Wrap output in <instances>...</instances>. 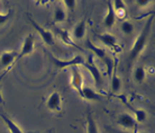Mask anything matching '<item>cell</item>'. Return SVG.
I'll use <instances>...</instances> for the list:
<instances>
[{
  "label": "cell",
  "instance_id": "cell-1",
  "mask_svg": "<svg viewBox=\"0 0 155 133\" xmlns=\"http://www.w3.org/2000/svg\"><path fill=\"white\" fill-rule=\"evenodd\" d=\"M153 22H154V15L152 14L150 17H148L147 22L145 23L143 29L140 33V35L137 36L135 43L130 49V52H129V63H132L134 60H136V58L142 53V52L145 50L146 47V44H147V39L148 36H150V33L152 31V25H153Z\"/></svg>",
  "mask_w": 155,
  "mask_h": 133
},
{
  "label": "cell",
  "instance_id": "cell-25",
  "mask_svg": "<svg viewBox=\"0 0 155 133\" xmlns=\"http://www.w3.org/2000/svg\"><path fill=\"white\" fill-rule=\"evenodd\" d=\"M63 5H64L69 10H74V8L77 6V1H75V0H64V1H63Z\"/></svg>",
  "mask_w": 155,
  "mask_h": 133
},
{
  "label": "cell",
  "instance_id": "cell-28",
  "mask_svg": "<svg viewBox=\"0 0 155 133\" xmlns=\"http://www.w3.org/2000/svg\"><path fill=\"white\" fill-rule=\"evenodd\" d=\"M117 133H124V132H120V131H116Z\"/></svg>",
  "mask_w": 155,
  "mask_h": 133
},
{
  "label": "cell",
  "instance_id": "cell-27",
  "mask_svg": "<svg viewBox=\"0 0 155 133\" xmlns=\"http://www.w3.org/2000/svg\"><path fill=\"white\" fill-rule=\"evenodd\" d=\"M0 104H4V97H2V93H1V89H0Z\"/></svg>",
  "mask_w": 155,
  "mask_h": 133
},
{
  "label": "cell",
  "instance_id": "cell-19",
  "mask_svg": "<svg viewBox=\"0 0 155 133\" xmlns=\"http://www.w3.org/2000/svg\"><path fill=\"white\" fill-rule=\"evenodd\" d=\"M127 106L129 107V110L133 111V113L135 115V120L137 123H143V122L146 121V118H147V114L144 110H137V108H134L132 106L127 104Z\"/></svg>",
  "mask_w": 155,
  "mask_h": 133
},
{
  "label": "cell",
  "instance_id": "cell-4",
  "mask_svg": "<svg viewBox=\"0 0 155 133\" xmlns=\"http://www.w3.org/2000/svg\"><path fill=\"white\" fill-rule=\"evenodd\" d=\"M29 22L31 23V26L35 28V31L38 33V35L41 36V39H43V42L50 46H53L54 45V37H53V34L51 33L50 31L45 29L44 27H42L41 25H38V23H36L35 20L29 19Z\"/></svg>",
  "mask_w": 155,
  "mask_h": 133
},
{
  "label": "cell",
  "instance_id": "cell-20",
  "mask_svg": "<svg viewBox=\"0 0 155 133\" xmlns=\"http://www.w3.org/2000/svg\"><path fill=\"white\" fill-rule=\"evenodd\" d=\"M146 78V71L145 68L142 66H137L135 70H134V80L138 84H143L144 80Z\"/></svg>",
  "mask_w": 155,
  "mask_h": 133
},
{
  "label": "cell",
  "instance_id": "cell-17",
  "mask_svg": "<svg viewBox=\"0 0 155 133\" xmlns=\"http://www.w3.org/2000/svg\"><path fill=\"white\" fill-rule=\"evenodd\" d=\"M53 18H54V23H63L66 18V12L61 6H56L54 9V14H53Z\"/></svg>",
  "mask_w": 155,
  "mask_h": 133
},
{
  "label": "cell",
  "instance_id": "cell-8",
  "mask_svg": "<svg viewBox=\"0 0 155 133\" xmlns=\"http://www.w3.org/2000/svg\"><path fill=\"white\" fill-rule=\"evenodd\" d=\"M46 106L47 108L52 112H58L61 110V106H62V98L61 95L58 91H54L48 96L46 101Z\"/></svg>",
  "mask_w": 155,
  "mask_h": 133
},
{
  "label": "cell",
  "instance_id": "cell-12",
  "mask_svg": "<svg viewBox=\"0 0 155 133\" xmlns=\"http://www.w3.org/2000/svg\"><path fill=\"white\" fill-rule=\"evenodd\" d=\"M85 46L89 49V51H91L93 54H96L99 58L100 60H104L107 56V52H106L105 49H102V47H99V46H96L92 42H90V41H87L85 42Z\"/></svg>",
  "mask_w": 155,
  "mask_h": 133
},
{
  "label": "cell",
  "instance_id": "cell-14",
  "mask_svg": "<svg viewBox=\"0 0 155 133\" xmlns=\"http://www.w3.org/2000/svg\"><path fill=\"white\" fill-rule=\"evenodd\" d=\"M0 118H2V121L5 122V124L7 126V129L9 130V132L10 133H24L21 131L19 126L16 124L15 122L12 121V118H9L7 115H4V114H0Z\"/></svg>",
  "mask_w": 155,
  "mask_h": 133
},
{
  "label": "cell",
  "instance_id": "cell-5",
  "mask_svg": "<svg viewBox=\"0 0 155 133\" xmlns=\"http://www.w3.org/2000/svg\"><path fill=\"white\" fill-rule=\"evenodd\" d=\"M117 124L126 130H136L137 128V122H136L135 118L132 116L129 113L120 114L117 118Z\"/></svg>",
  "mask_w": 155,
  "mask_h": 133
},
{
  "label": "cell",
  "instance_id": "cell-16",
  "mask_svg": "<svg viewBox=\"0 0 155 133\" xmlns=\"http://www.w3.org/2000/svg\"><path fill=\"white\" fill-rule=\"evenodd\" d=\"M110 86H111V91H113L114 94H118L121 89V80L120 78L117 76L115 72L111 74V77H110Z\"/></svg>",
  "mask_w": 155,
  "mask_h": 133
},
{
  "label": "cell",
  "instance_id": "cell-15",
  "mask_svg": "<svg viewBox=\"0 0 155 133\" xmlns=\"http://www.w3.org/2000/svg\"><path fill=\"white\" fill-rule=\"evenodd\" d=\"M72 35L74 39H83L85 35V22L81 20L74 26L73 31H72Z\"/></svg>",
  "mask_w": 155,
  "mask_h": 133
},
{
  "label": "cell",
  "instance_id": "cell-11",
  "mask_svg": "<svg viewBox=\"0 0 155 133\" xmlns=\"http://www.w3.org/2000/svg\"><path fill=\"white\" fill-rule=\"evenodd\" d=\"M98 39L100 41L101 43L106 45V46L110 47V49H115L117 47V37L114 36L113 34H109V33H104V34H99L97 35Z\"/></svg>",
  "mask_w": 155,
  "mask_h": 133
},
{
  "label": "cell",
  "instance_id": "cell-13",
  "mask_svg": "<svg viewBox=\"0 0 155 133\" xmlns=\"http://www.w3.org/2000/svg\"><path fill=\"white\" fill-rule=\"evenodd\" d=\"M81 97L87 99V101H100V96H99V94H97L92 88L87 87V86L82 87Z\"/></svg>",
  "mask_w": 155,
  "mask_h": 133
},
{
  "label": "cell",
  "instance_id": "cell-3",
  "mask_svg": "<svg viewBox=\"0 0 155 133\" xmlns=\"http://www.w3.org/2000/svg\"><path fill=\"white\" fill-rule=\"evenodd\" d=\"M83 66L89 70V72L91 73L93 78V81H94V85L97 87H100L102 85V78H101V74H100V71L98 69V66H96V63L93 61V55L90 54L87 60H84V63H83Z\"/></svg>",
  "mask_w": 155,
  "mask_h": 133
},
{
  "label": "cell",
  "instance_id": "cell-24",
  "mask_svg": "<svg viewBox=\"0 0 155 133\" xmlns=\"http://www.w3.org/2000/svg\"><path fill=\"white\" fill-rule=\"evenodd\" d=\"M10 16H12V12H10V10H9L8 12H5V14L0 12V26L5 25V24H6V22L10 18Z\"/></svg>",
  "mask_w": 155,
  "mask_h": 133
},
{
  "label": "cell",
  "instance_id": "cell-10",
  "mask_svg": "<svg viewBox=\"0 0 155 133\" xmlns=\"http://www.w3.org/2000/svg\"><path fill=\"white\" fill-rule=\"evenodd\" d=\"M17 52L16 51H5L0 54V66L2 68H8L17 60Z\"/></svg>",
  "mask_w": 155,
  "mask_h": 133
},
{
  "label": "cell",
  "instance_id": "cell-18",
  "mask_svg": "<svg viewBox=\"0 0 155 133\" xmlns=\"http://www.w3.org/2000/svg\"><path fill=\"white\" fill-rule=\"evenodd\" d=\"M113 7L114 10H115V14L118 15L119 17H124L126 15V7H125L124 1L115 0V1H113Z\"/></svg>",
  "mask_w": 155,
  "mask_h": 133
},
{
  "label": "cell",
  "instance_id": "cell-6",
  "mask_svg": "<svg viewBox=\"0 0 155 133\" xmlns=\"http://www.w3.org/2000/svg\"><path fill=\"white\" fill-rule=\"evenodd\" d=\"M71 86L77 90L81 96L82 87H83V78L78 66H71Z\"/></svg>",
  "mask_w": 155,
  "mask_h": 133
},
{
  "label": "cell",
  "instance_id": "cell-22",
  "mask_svg": "<svg viewBox=\"0 0 155 133\" xmlns=\"http://www.w3.org/2000/svg\"><path fill=\"white\" fill-rule=\"evenodd\" d=\"M56 32H58V36L62 39V41H64V43L69 44V45H72V46H75V47H79L75 43L72 42V39H70V36H69V33L64 29H61V28H56Z\"/></svg>",
  "mask_w": 155,
  "mask_h": 133
},
{
  "label": "cell",
  "instance_id": "cell-7",
  "mask_svg": "<svg viewBox=\"0 0 155 133\" xmlns=\"http://www.w3.org/2000/svg\"><path fill=\"white\" fill-rule=\"evenodd\" d=\"M33 51H34V36L29 34L28 36H26V39H24L23 45L20 47L19 54L17 56V61L24 58V56H26V55L31 54Z\"/></svg>",
  "mask_w": 155,
  "mask_h": 133
},
{
  "label": "cell",
  "instance_id": "cell-23",
  "mask_svg": "<svg viewBox=\"0 0 155 133\" xmlns=\"http://www.w3.org/2000/svg\"><path fill=\"white\" fill-rule=\"evenodd\" d=\"M120 29H121V32L124 34L129 35V34H132L133 32H134V25L130 22H128V20H124L123 23L120 24Z\"/></svg>",
  "mask_w": 155,
  "mask_h": 133
},
{
  "label": "cell",
  "instance_id": "cell-26",
  "mask_svg": "<svg viewBox=\"0 0 155 133\" xmlns=\"http://www.w3.org/2000/svg\"><path fill=\"white\" fill-rule=\"evenodd\" d=\"M150 4H151V1H150V0H137V1H136V5H137L140 8L147 7Z\"/></svg>",
  "mask_w": 155,
  "mask_h": 133
},
{
  "label": "cell",
  "instance_id": "cell-9",
  "mask_svg": "<svg viewBox=\"0 0 155 133\" xmlns=\"http://www.w3.org/2000/svg\"><path fill=\"white\" fill-rule=\"evenodd\" d=\"M107 8H108V10H107V14L104 19V25L106 28L110 29L114 27V25L116 23V14H115L113 7V1H107Z\"/></svg>",
  "mask_w": 155,
  "mask_h": 133
},
{
  "label": "cell",
  "instance_id": "cell-2",
  "mask_svg": "<svg viewBox=\"0 0 155 133\" xmlns=\"http://www.w3.org/2000/svg\"><path fill=\"white\" fill-rule=\"evenodd\" d=\"M51 62L53 63V66L58 69H64V68H69V66H83L84 59L82 55H75L74 58L69 60H61L55 58L53 55H50Z\"/></svg>",
  "mask_w": 155,
  "mask_h": 133
},
{
  "label": "cell",
  "instance_id": "cell-21",
  "mask_svg": "<svg viewBox=\"0 0 155 133\" xmlns=\"http://www.w3.org/2000/svg\"><path fill=\"white\" fill-rule=\"evenodd\" d=\"M87 133H99L97 123L91 116V114H88L87 116Z\"/></svg>",
  "mask_w": 155,
  "mask_h": 133
}]
</instances>
